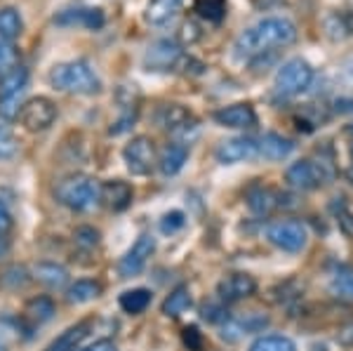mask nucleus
Wrapping results in <instances>:
<instances>
[{
    "instance_id": "nucleus-1",
    "label": "nucleus",
    "mask_w": 353,
    "mask_h": 351,
    "mask_svg": "<svg viewBox=\"0 0 353 351\" xmlns=\"http://www.w3.org/2000/svg\"><path fill=\"white\" fill-rule=\"evenodd\" d=\"M297 41V26L288 17H266L254 26L245 28L233 43V54L241 61H252L276 48H288Z\"/></svg>"
},
{
    "instance_id": "nucleus-2",
    "label": "nucleus",
    "mask_w": 353,
    "mask_h": 351,
    "mask_svg": "<svg viewBox=\"0 0 353 351\" xmlns=\"http://www.w3.org/2000/svg\"><path fill=\"white\" fill-rule=\"evenodd\" d=\"M57 201L73 212H90L101 203V184L83 172L68 174L54 186Z\"/></svg>"
},
{
    "instance_id": "nucleus-3",
    "label": "nucleus",
    "mask_w": 353,
    "mask_h": 351,
    "mask_svg": "<svg viewBox=\"0 0 353 351\" xmlns=\"http://www.w3.org/2000/svg\"><path fill=\"white\" fill-rule=\"evenodd\" d=\"M48 81L54 90H61V92H73V94L101 92L99 76H97V71L90 66V61H85V59L64 61V64L52 66Z\"/></svg>"
},
{
    "instance_id": "nucleus-4",
    "label": "nucleus",
    "mask_w": 353,
    "mask_h": 351,
    "mask_svg": "<svg viewBox=\"0 0 353 351\" xmlns=\"http://www.w3.org/2000/svg\"><path fill=\"white\" fill-rule=\"evenodd\" d=\"M313 66L301 57H292L288 59L281 69L276 71V78H273V90H276L278 97L288 99V97H297L304 90L311 88L313 83Z\"/></svg>"
},
{
    "instance_id": "nucleus-5",
    "label": "nucleus",
    "mask_w": 353,
    "mask_h": 351,
    "mask_svg": "<svg viewBox=\"0 0 353 351\" xmlns=\"http://www.w3.org/2000/svg\"><path fill=\"white\" fill-rule=\"evenodd\" d=\"M266 239H269L278 250L285 252H301L306 248V226L299 219H276L266 226Z\"/></svg>"
},
{
    "instance_id": "nucleus-6",
    "label": "nucleus",
    "mask_w": 353,
    "mask_h": 351,
    "mask_svg": "<svg viewBox=\"0 0 353 351\" xmlns=\"http://www.w3.org/2000/svg\"><path fill=\"white\" fill-rule=\"evenodd\" d=\"M123 161L134 177H146V174H151L153 166L158 163L153 139L146 137V134H137V137H132L123 149Z\"/></svg>"
},
{
    "instance_id": "nucleus-7",
    "label": "nucleus",
    "mask_w": 353,
    "mask_h": 351,
    "mask_svg": "<svg viewBox=\"0 0 353 351\" xmlns=\"http://www.w3.org/2000/svg\"><path fill=\"white\" fill-rule=\"evenodd\" d=\"M184 57L181 45L172 38H161V41L151 43L144 54V69L156 73H168L179 69V61Z\"/></svg>"
},
{
    "instance_id": "nucleus-8",
    "label": "nucleus",
    "mask_w": 353,
    "mask_h": 351,
    "mask_svg": "<svg viewBox=\"0 0 353 351\" xmlns=\"http://www.w3.org/2000/svg\"><path fill=\"white\" fill-rule=\"evenodd\" d=\"M57 121V104L50 97L26 99L19 111V123L28 132H45Z\"/></svg>"
},
{
    "instance_id": "nucleus-9",
    "label": "nucleus",
    "mask_w": 353,
    "mask_h": 351,
    "mask_svg": "<svg viewBox=\"0 0 353 351\" xmlns=\"http://www.w3.org/2000/svg\"><path fill=\"white\" fill-rule=\"evenodd\" d=\"M153 252H156V239L149 234H141L139 239L132 243V248L121 257V262H118V274H121V279H134V276H139Z\"/></svg>"
},
{
    "instance_id": "nucleus-10",
    "label": "nucleus",
    "mask_w": 353,
    "mask_h": 351,
    "mask_svg": "<svg viewBox=\"0 0 353 351\" xmlns=\"http://www.w3.org/2000/svg\"><path fill=\"white\" fill-rule=\"evenodd\" d=\"M285 182L290 189H294V191H313V189H318V186L327 184L321 168H318L311 158L292 163V166L285 170Z\"/></svg>"
},
{
    "instance_id": "nucleus-11",
    "label": "nucleus",
    "mask_w": 353,
    "mask_h": 351,
    "mask_svg": "<svg viewBox=\"0 0 353 351\" xmlns=\"http://www.w3.org/2000/svg\"><path fill=\"white\" fill-rule=\"evenodd\" d=\"M259 156V144L252 137H231L224 139L214 151V158L221 166H233V163H245Z\"/></svg>"
},
{
    "instance_id": "nucleus-12",
    "label": "nucleus",
    "mask_w": 353,
    "mask_h": 351,
    "mask_svg": "<svg viewBox=\"0 0 353 351\" xmlns=\"http://www.w3.org/2000/svg\"><path fill=\"white\" fill-rule=\"evenodd\" d=\"M257 292V281L254 276L250 274H229L226 279H221L217 283V295H219V302L224 304H233V302H241V299H248Z\"/></svg>"
},
{
    "instance_id": "nucleus-13",
    "label": "nucleus",
    "mask_w": 353,
    "mask_h": 351,
    "mask_svg": "<svg viewBox=\"0 0 353 351\" xmlns=\"http://www.w3.org/2000/svg\"><path fill=\"white\" fill-rule=\"evenodd\" d=\"M214 123H219L221 128H233V130H243V128H254L257 126V113L250 104H231L224 109L212 113Z\"/></svg>"
},
{
    "instance_id": "nucleus-14",
    "label": "nucleus",
    "mask_w": 353,
    "mask_h": 351,
    "mask_svg": "<svg viewBox=\"0 0 353 351\" xmlns=\"http://www.w3.org/2000/svg\"><path fill=\"white\" fill-rule=\"evenodd\" d=\"M54 21L59 26H85L90 31H99L106 24V17L99 8H76L59 12L54 17Z\"/></svg>"
},
{
    "instance_id": "nucleus-15",
    "label": "nucleus",
    "mask_w": 353,
    "mask_h": 351,
    "mask_svg": "<svg viewBox=\"0 0 353 351\" xmlns=\"http://www.w3.org/2000/svg\"><path fill=\"white\" fill-rule=\"evenodd\" d=\"M158 123L161 128L170 130V132L179 134H189V130H198L196 121H193L191 111L181 104H165L161 111H158Z\"/></svg>"
},
{
    "instance_id": "nucleus-16",
    "label": "nucleus",
    "mask_w": 353,
    "mask_h": 351,
    "mask_svg": "<svg viewBox=\"0 0 353 351\" xmlns=\"http://www.w3.org/2000/svg\"><path fill=\"white\" fill-rule=\"evenodd\" d=\"M132 198H134V189L130 186V182L109 179V182L101 184V203L113 212L128 210V208L132 205Z\"/></svg>"
},
{
    "instance_id": "nucleus-17",
    "label": "nucleus",
    "mask_w": 353,
    "mask_h": 351,
    "mask_svg": "<svg viewBox=\"0 0 353 351\" xmlns=\"http://www.w3.org/2000/svg\"><path fill=\"white\" fill-rule=\"evenodd\" d=\"M186 161H189V146L181 144V141H172V144L165 146L161 151V156H158V168H161V172L165 177H174V174L181 172Z\"/></svg>"
},
{
    "instance_id": "nucleus-18",
    "label": "nucleus",
    "mask_w": 353,
    "mask_h": 351,
    "mask_svg": "<svg viewBox=\"0 0 353 351\" xmlns=\"http://www.w3.org/2000/svg\"><path fill=\"white\" fill-rule=\"evenodd\" d=\"M245 201H248V208L257 217H269L278 208V194L269 189V186H261V184L250 186L248 194H245Z\"/></svg>"
},
{
    "instance_id": "nucleus-19",
    "label": "nucleus",
    "mask_w": 353,
    "mask_h": 351,
    "mask_svg": "<svg viewBox=\"0 0 353 351\" xmlns=\"http://www.w3.org/2000/svg\"><path fill=\"white\" fill-rule=\"evenodd\" d=\"M31 279L43 283L50 290H61V288L68 285V271L57 262H38L31 269Z\"/></svg>"
},
{
    "instance_id": "nucleus-20",
    "label": "nucleus",
    "mask_w": 353,
    "mask_h": 351,
    "mask_svg": "<svg viewBox=\"0 0 353 351\" xmlns=\"http://www.w3.org/2000/svg\"><path fill=\"white\" fill-rule=\"evenodd\" d=\"M259 144V156H264L266 161H285V158L294 151V141L283 137L278 132H266L261 134Z\"/></svg>"
},
{
    "instance_id": "nucleus-21",
    "label": "nucleus",
    "mask_w": 353,
    "mask_h": 351,
    "mask_svg": "<svg viewBox=\"0 0 353 351\" xmlns=\"http://www.w3.org/2000/svg\"><path fill=\"white\" fill-rule=\"evenodd\" d=\"M90 328H92V321H83V323L71 325L57 339H52V342L45 347V351H76L81 347L83 339L90 335Z\"/></svg>"
},
{
    "instance_id": "nucleus-22",
    "label": "nucleus",
    "mask_w": 353,
    "mask_h": 351,
    "mask_svg": "<svg viewBox=\"0 0 353 351\" xmlns=\"http://www.w3.org/2000/svg\"><path fill=\"white\" fill-rule=\"evenodd\" d=\"M57 314V307L54 302L50 299L48 295H38V297H31L28 302L24 304V319L28 321L31 325H43L48 321H52Z\"/></svg>"
},
{
    "instance_id": "nucleus-23",
    "label": "nucleus",
    "mask_w": 353,
    "mask_h": 351,
    "mask_svg": "<svg viewBox=\"0 0 353 351\" xmlns=\"http://www.w3.org/2000/svg\"><path fill=\"white\" fill-rule=\"evenodd\" d=\"M101 292H104V285H101L99 281L81 279L66 288V299L71 304H88V302H92V299L101 297Z\"/></svg>"
},
{
    "instance_id": "nucleus-24",
    "label": "nucleus",
    "mask_w": 353,
    "mask_h": 351,
    "mask_svg": "<svg viewBox=\"0 0 353 351\" xmlns=\"http://www.w3.org/2000/svg\"><path fill=\"white\" fill-rule=\"evenodd\" d=\"M181 10V0H151L146 5L144 19L149 21L151 26H163L168 24L170 19H174V14Z\"/></svg>"
},
{
    "instance_id": "nucleus-25",
    "label": "nucleus",
    "mask_w": 353,
    "mask_h": 351,
    "mask_svg": "<svg viewBox=\"0 0 353 351\" xmlns=\"http://www.w3.org/2000/svg\"><path fill=\"white\" fill-rule=\"evenodd\" d=\"M24 31V19H21L17 8H3L0 10V41L14 43Z\"/></svg>"
},
{
    "instance_id": "nucleus-26",
    "label": "nucleus",
    "mask_w": 353,
    "mask_h": 351,
    "mask_svg": "<svg viewBox=\"0 0 353 351\" xmlns=\"http://www.w3.org/2000/svg\"><path fill=\"white\" fill-rule=\"evenodd\" d=\"M191 304H193L191 290L186 285H179V288H174V290L170 292L168 297H165L161 311H163L165 316H170V319H176V316H181L184 311H189Z\"/></svg>"
},
{
    "instance_id": "nucleus-27",
    "label": "nucleus",
    "mask_w": 353,
    "mask_h": 351,
    "mask_svg": "<svg viewBox=\"0 0 353 351\" xmlns=\"http://www.w3.org/2000/svg\"><path fill=\"white\" fill-rule=\"evenodd\" d=\"M151 290H146V288H134V290H125L123 295H121V309L125 311V314H141V311H146L149 309V304H151Z\"/></svg>"
},
{
    "instance_id": "nucleus-28",
    "label": "nucleus",
    "mask_w": 353,
    "mask_h": 351,
    "mask_svg": "<svg viewBox=\"0 0 353 351\" xmlns=\"http://www.w3.org/2000/svg\"><path fill=\"white\" fill-rule=\"evenodd\" d=\"M226 0H193V12L210 24H221L226 17Z\"/></svg>"
},
{
    "instance_id": "nucleus-29",
    "label": "nucleus",
    "mask_w": 353,
    "mask_h": 351,
    "mask_svg": "<svg viewBox=\"0 0 353 351\" xmlns=\"http://www.w3.org/2000/svg\"><path fill=\"white\" fill-rule=\"evenodd\" d=\"M28 88V69L17 64L8 76L0 78V94H19Z\"/></svg>"
},
{
    "instance_id": "nucleus-30",
    "label": "nucleus",
    "mask_w": 353,
    "mask_h": 351,
    "mask_svg": "<svg viewBox=\"0 0 353 351\" xmlns=\"http://www.w3.org/2000/svg\"><path fill=\"white\" fill-rule=\"evenodd\" d=\"M330 292L341 299H353V269L337 267L330 279Z\"/></svg>"
},
{
    "instance_id": "nucleus-31",
    "label": "nucleus",
    "mask_w": 353,
    "mask_h": 351,
    "mask_svg": "<svg viewBox=\"0 0 353 351\" xmlns=\"http://www.w3.org/2000/svg\"><path fill=\"white\" fill-rule=\"evenodd\" d=\"M250 351H297V344L285 335H261L250 344Z\"/></svg>"
},
{
    "instance_id": "nucleus-32",
    "label": "nucleus",
    "mask_w": 353,
    "mask_h": 351,
    "mask_svg": "<svg viewBox=\"0 0 353 351\" xmlns=\"http://www.w3.org/2000/svg\"><path fill=\"white\" fill-rule=\"evenodd\" d=\"M24 94L26 92L0 94V118H5V121H14V118H19V111H21V106H24Z\"/></svg>"
},
{
    "instance_id": "nucleus-33",
    "label": "nucleus",
    "mask_w": 353,
    "mask_h": 351,
    "mask_svg": "<svg viewBox=\"0 0 353 351\" xmlns=\"http://www.w3.org/2000/svg\"><path fill=\"white\" fill-rule=\"evenodd\" d=\"M99 239L101 234L94 229V226H78L76 231H73V241H76L78 248H83V250H92V248L99 245Z\"/></svg>"
},
{
    "instance_id": "nucleus-34",
    "label": "nucleus",
    "mask_w": 353,
    "mask_h": 351,
    "mask_svg": "<svg viewBox=\"0 0 353 351\" xmlns=\"http://www.w3.org/2000/svg\"><path fill=\"white\" fill-rule=\"evenodd\" d=\"M28 281H31V274H28L26 267H19V264L10 267L3 276H0V283L8 288H24Z\"/></svg>"
},
{
    "instance_id": "nucleus-35",
    "label": "nucleus",
    "mask_w": 353,
    "mask_h": 351,
    "mask_svg": "<svg viewBox=\"0 0 353 351\" xmlns=\"http://www.w3.org/2000/svg\"><path fill=\"white\" fill-rule=\"evenodd\" d=\"M17 64H19V54H17L14 45L0 41V78L8 76Z\"/></svg>"
},
{
    "instance_id": "nucleus-36",
    "label": "nucleus",
    "mask_w": 353,
    "mask_h": 351,
    "mask_svg": "<svg viewBox=\"0 0 353 351\" xmlns=\"http://www.w3.org/2000/svg\"><path fill=\"white\" fill-rule=\"evenodd\" d=\"M201 316L208 323H224V321H229V311H226L224 302H208L201 307Z\"/></svg>"
},
{
    "instance_id": "nucleus-37",
    "label": "nucleus",
    "mask_w": 353,
    "mask_h": 351,
    "mask_svg": "<svg viewBox=\"0 0 353 351\" xmlns=\"http://www.w3.org/2000/svg\"><path fill=\"white\" fill-rule=\"evenodd\" d=\"M19 151V141L8 126H0V158H14Z\"/></svg>"
},
{
    "instance_id": "nucleus-38",
    "label": "nucleus",
    "mask_w": 353,
    "mask_h": 351,
    "mask_svg": "<svg viewBox=\"0 0 353 351\" xmlns=\"http://www.w3.org/2000/svg\"><path fill=\"white\" fill-rule=\"evenodd\" d=\"M186 226V214L181 210H170L163 214L161 219V231L163 234H176L179 229H184Z\"/></svg>"
},
{
    "instance_id": "nucleus-39",
    "label": "nucleus",
    "mask_w": 353,
    "mask_h": 351,
    "mask_svg": "<svg viewBox=\"0 0 353 351\" xmlns=\"http://www.w3.org/2000/svg\"><path fill=\"white\" fill-rule=\"evenodd\" d=\"M325 31H327V36L332 38V41H344V38H349V31H346V24H344V19H341V12L327 17V19H325Z\"/></svg>"
},
{
    "instance_id": "nucleus-40",
    "label": "nucleus",
    "mask_w": 353,
    "mask_h": 351,
    "mask_svg": "<svg viewBox=\"0 0 353 351\" xmlns=\"http://www.w3.org/2000/svg\"><path fill=\"white\" fill-rule=\"evenodd\" d=\"M238 321H241L245 335H248V332H259V330H264V328L269 325V316H264V314H248V316H243V319H238Z\"/></svg>"
},
{
    "instance_id": "nucleus-41",
    "label": "nucleus",
    "mask_w": 353,
    "mask_h": 351,
    "mask_svg": "<svg viewBox=\"0 0 353 351\" xmlns=\"http://www.w3.org/2000/svg\"><path fill=\"white\" fill-rule=\"evenodd\" d=\"M14 229V214L10 210L8 203L0 198V239H8Z\"/></svg>"
},
{
    "instance_id": "nucleus-42",
    "label": "nucleus",
    "mask_w": 353,
    "mask_h": 351,
    "mask_svg": "<svg viewBox=\"0 0 353 351\" xmlns=\"http://www.w3.org/2000/svg\"><path fill=\"white\" fill-rule=\"evenodd\" d=\"M201 26L196 24V21H184L181 24V31H179V38H181V43L184 45H193L196 41H201Z\"/></svg>"
},
{
    "instance_id": "nucleus-43",
    "label": "nucleus",
    "mask_w": 353,
    "mask_h": 351,
    "mask_svg": "<svg viewBox=\"0 0 353 351\" xmlns=\"http://www.w3.org/2000/svg\"><path fill=\"white\" fill-rule=\"evenodd\" d=\"M184 344L189 347V351H203V335L196 325H189L184 330Z\"/></svg>"
},
{
    "instance_id": "nucleus-44",
    "label": "nucleus",
    "mask_w": 353,
    "mask_h": 351,
    "mask_svg": "<svg viewBox=\"0 0 353 351\" xmlns=\"http://www.w3.org/2000/svg\"><path fill=\"white\" fill-rule=\"evenodd\" d=\"M334 111L337 113H353V99L349 97H339V99H334Z\"/></svg>"
},
{
    "instance_id": "nucleus-45",
    "label": "nucleus",
    "mask_w": 353,
    "mask_h": 351,
    "mask_svg": "<svg viewBox=\"0 0 353 351\" xmlns=\"http://www.w3.org/2000/svg\"><path fill=\"white\" fill-rule=\"evenodd\" d=\"M85 351H118V349H116V344H113L111 339H97L92 347L85 349Z\"/></svg>"
},
{
    "instance_id": "nucleus-46",
    "label": "nucleus",
    "mask_w": 353,
    "mask_h": 351,
    "mask_svg": "<svg viewBox=\"0 0 353 351\" xmlns=\"http://www.w3.org/2000/svg\"><path fill=\"white\" fill-rule=\"evenodd\" d=\"M341 19H344V24H346V31H349V36H353V12H341Z\"/></svg>"
},
{
    "instance_id": "nucleus-47",
    "label": "nucleus",
    "mask_w": 353,
    "mask_h": 351,
    "mask_svg": "<svg viewBox=\"0 0 353 351\" xmlns=\"http://www.w3.org/2000/svg\"><path fill=\"white\" fill-rule=\"evenodd\" d=\"M5 252H8V239H0V259H3Z\"/></svg>"
},
{
    "instance_id": "nucleus-48",
    "label": "nucleus",
    "mask_w": 353,
    "mask_h": 351,
    "mask_svg": "<svg viewBox=\"0 0 353 351\" xmlns=\"http://www.w3.org/2000/svg\"><path fill=\"white\" fill-rule=\"evenodd\" d=\"M346 179H349V182L353 184V166H351L349 170H346Z\"/></svg>"
},
{
    "instance_id": "nucleus-49",
    "label": "nucleus",
    "mask_w": 353,
    "mask_h": 351,
    "mask_svg": "<svg viewBox=\"0 0 353 351\" xmlns=\"http://www.w3.org/2000/svg\"><path fill=\"white\" fill-rule=\"evenodd\" d=\"M0 351H5V342H3V337H0Z\"/></svg>"
},
{
    "instance_id": "nucleus-50",
    "label": "nucleus",
    "mask_w": 353,
    "mask_h": 351,
    "mask_svg": "<svg viewBox=\"0 0 353 351\" xmlns=\"http://www.w3.org/2000/svg\"><path fill=\"white\" fill-rule=\"evenodd\" d=\"M346 132H349V134H353V123H351L349 128H346Z\"/></svg>"
},
{
    "instance_id": "nucleus-51",
    "label": "nucleus",
    "mask_w": 353,
    "mask_h": 351,
    "mask_svg": "<svg viewBox=\"0 0 353 351\" xmlns=\"http://www.w3.org/2000/svg\"><path fill=\"white\" fill-rule=\"evenodd\" d=\"M351 156H353V146H351Z\"/></svg>"
},
{
    "instance_id": "nucleus-52",
    "label": "nucleus",
    "mask_w": 353,
    "mask_h": 351,
    "mask_svg": "<svg viewBox=\"0 0 353 351\" xmlns=\"http://www.w3.org/2000/svg\"><path fill=\"white\" fill-rule=\"evenodd\" d=\"M76 351H85V349H76Z\"/></svg>"
}]
</instances>
